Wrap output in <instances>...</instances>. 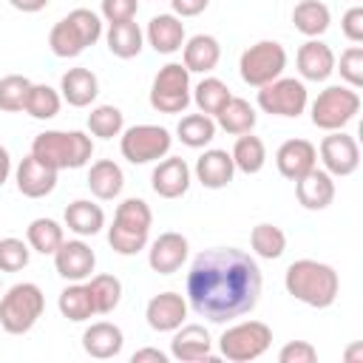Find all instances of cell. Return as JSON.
I'll return each mask as SVG.
<instances>
[{
  "label": "cell",
  "instance_id": "6da1fadb",
  "mask_svg": "<svg viewBox=\"0 0 363 363\" xmlns=\"http://www.w3.org/2000/svg\"><path fill=\"white\" fill-rule=\"evenodd\" d=\"M258 261L235 247H213L193 258L187 272V306L210 323H227L255 309L261 298Z\"/></svg>",
  "mask_w": 363,
  "mask_h": 363
},
{
  "label": "cell",
  "instance_id": "7a4b0ae2",
  "mask_svg": "<svg viewBox=\"0 0 363 363\" xmlns=\"http://www.w3.org/2000/svg\"><path fill=\"white\" fill-rule=\"evenodd\" d=\"M284 286L295 301H301L312 309H326L337 301L340 278H337L335 267L315 261V258H301L286 267Z\"/></svg>",
  "mask_w": 363,
  "mask_h": 363
},
{
  "label": "cell",
  "instance_id": "3957f363",
  "mask_svg": "<svg viewBox=\"0 0 363 363\" xmlns=\"http://www.w3.org/2000/svg\"><path fill=\"white\" fill-rule=\"evenodd\" d=\"M31 153L45 162L48 167L60 170H77L85 167L94 156V142L82 130H45L34 136Z\"/></svg>",
  "mask_w": 363,
  "mask_h": 363
},
{
  "label": "cell",
  "instance_id": "277c9868",
  "mask_svg": "<svg viewBox=\"0 0 363 363\" xmlns=\"http://www.w3.org/2000/svg\"><path fill=\"white\" fill-rule=\"evenodd\" d=\"M153 213L145 199H125L116 207L113 224L108 227V244L119 255H136L139 250L147 247Z\"/></svg>",
  "mask_w": 363,
  "mask_h": 363
},
{
  "label": "cell",
  "instance_id": "5b68a950",
  "mask_svg": "<svg viewBox=\"0 0 363 363\" xmlns=\"http://www.w3.org/2000/svg\"><path fill=\"white\" fill-rule=\"evenodd\" d=\"M99 37H102L99 14H94L91 9H74L48 31V48L54 57L71 60V57H79L88 45H94Z\"/></svg>",
  "mask_w": 363,
  "mask_h": 363
},
{
  "label": "cell",
  "instance_id": "8992f818",
  "mask_svg": "<svg viewBox=\"0 0 363 363\" xmlns=\"http://www.w3.org/2000/svg\"><path fill=\"white\" fill-rule=\"evenodd\" d=\"M43 309H45V295L37 284L31 281L14 284L0 298V326L9 335H26L40 320Z\"/></svg>",
  "mask_w": 363,
  "mask_h": 363
},
{
  "label": "cell",
  "instance_id": "52a82bcc",
  "mask_svg": "<svg viewBox=\"0 0 363 363\" xmlns=\"http://www.w3.org/2000/svg\"><path fill=\"white\" fill-rule=\"evenodd\" d=\"M360 111V94L349 85H329L312 102V125L320 130H343Z\"/></svg>",
  "mask_w": 363,
  "mask_h": 363
},
{
  "label": "cell",
  "instance_id": "ba28073f",
  "mask_svg": "<svg viewBox=\"0 0 363 363\" xmlns=\"http://www.w3.org/2000/svg\"><path fill=\"white\" fill-rule=\"evenodd\" d=\"M272 343V329L264 320H241L218 337V352L221 357L233 363H250L258 360Z\"/></svg>",
  "mask_w": 363,
  "mask_h": 363
},
{
  "label": "cell",
  "instance_id": "9c48e42d",
  "mask_svg": "<svg viewBox=\"0 0 363 363\" xmlns=\"http://www.w3.org/2000/svg\"><path fill=\"white\" fill-rule=\"evenodd\" d=\"M284 68H286V51L275 40H261V43L250 45L238 60L241 79L252 88H261V85L278 79L284 74Z\"/></svg>",
  "mask_w": 363,
  "mask_h": 363
},
{
  "label": "cell",
  "instance_id": "30bf717a",
  "mask_svg": "<svg viewBox=\"0 0 363 363\" xmlns=\"http://www.w3.org/2000/svg\"><path fill=\"white\" fill-rule=\"evenodd\" d=\"M150 105L159 113H182L190 105V71L182 62L159 68L150 85Z\"/></svg>",
  "mask_w": 363,
  "mask_h": 363
},
{
  "label": "cell",
  "instance_id": "8fae6325",
  "mask_svg": "<svg viewBox=\"0 0 363 363\" xmlns=\"http://www.w3.org/2000/svg\"><path fill=\"white\" fill-rule=\"evenodd\" d=\"M170 145H173L170 130L167 128H159V125H133L119 139V150H122V156L130 164L156 162V159H162V156L170 153Z\"/></svg>",
  "mask_w": 363,
  "mask_h": 363
},
{
  "label": "cell",
  "instance_id": "7c38bea8",
  "mask_svg": "<svg viewBox=\"0 0 363 363\" xmlns=\"http://www.w3.org/2000/svg\"><path fill=\"white\" fill-rule=\"evenodd\" d=\"M309 102L306 85L295 77H278L258 88V108L272 116H301Z\"/></svg>",
  "mask_w": 363,
  "mask_h": 363
},
{
  "label": "cell",
  "instance_id": "4fadbf2b",
  "mask_svg": "<svg viewBox=\"0 0 363 363\" xmlns=\"http://www.w3.org/2000/svg\"><path fill=\"white\" fill-rule=\"evenodd\" d=\"M318 153H320V162L329 176H352L360 167L357 139L343 130H329V136H323Z\"/></svg>",
  "mask_w": 363,
  "mask_h": 363
},
{
  "label": "cell",
  "instance_id": "5bb4252c",
  "mask_svg": "<svg viewBox=\"0 0 363 363\" xmlns=\"http://www.w3.org/2000/svg\"><path fill=\"white\" fill-rule=\"evenodd\" d=\"M54 267L65 281H85L96 267V255L82 238L62 241L54 252Z\"/></svg>",
  "mask_w": 363,
  "mask_h": 363
},
{
  "label": "cell",
  "instance_id": "9a60e30c",
  "mask_svg": "<svg viewBox=\"0 0 363 363\" xmlns=\"http://www.w3.org/2000/svg\"><path fill=\"white\" fill-rule=\"evenodd\" d=\"M145 318L153 332H176L187 318V301L179 292H159L147 301Z\"/></svg>",
  "mask_w": 363,
  "mask_h": 363
},
{
  "label": "cell",
  "instance_id": "2e32d148",
  "mask_svg": "<svg viewBox=\"0 0 363 363\" xmlns=\"http://www.w3.org/2000/svg\"><path fill=\"white\" fill-rule=\"evenodd\" d=\"M187 250L190 244L182 233H162L147 250V264L159 275H173L187 261Z\"/></svg>",
  "mask_w": 363,
  "mask_h": 363
},
{
  "label": "cell",
  "instance_id": "e0dca14e",
  "mask_svg": "<svg viewBox=\"0 0 363 363\" xmlns=\"http://www.w3.org/2000/svg\"><path fill=\"white\" fill-rule=\"evenodd\" d=\"M315 162H318V147L309 139H286L275 153L278 173L289 182H298L303 173H309Z\"/></svg>",
  "mask_w": 363,
  "mask_h": 363
},
{
  "label": "cell",
  "instance_id": "ac0fdd59",
  "mask_svg": "<svg viewBox=\"0 0 363 363\" xmlns=\"http://www.w3.org/2000/svg\"><path fill=\"white\" fill-rule=\"evenodd\" d=\"M14 179H17V190L23 196H28V199H43L57 187V170L48 167L45 162H40L34 153H28L17 164Z\"/></svg>",
  "mask_w": 363,
  "mask_h": 363
},
{
  "label": "cell",
  "instance_id": "d6986e66",
  "mask_svg": "<svg viewBox=\"0 0 363 363\" xmlns=\"http://www.w3.org/2000/svg\"><path fill=\"white\" fill-rule=\"evenodd\" d=\"M170 354L182 363H196V360H216L213 357V340L210 332L199 323L179 326L173 340H170Z\"/></svg>",
  "mask_w": 363,
  "mask_h": 363
},
{
  "label": "cell",
  "instance_id": "ffe728a7",
  "mask_svg": "<svg viewBox=\"0 0 363 363\" xmlns=\"http://www.w3.org/2000/svg\"><path fill=\"white\" fill-rule=\"evenodd\" d=\"M150 184H153V193L162 196V199H179L187 193L190 187V167L184 159L179 156H167L162 159L153 173H150Z\"/></svg>",
  "mask_w": 363,
  "mask_h": 363
},
{
  "label": "cell",
  "instance_id": "44dd1931",
  "mask_svg": "<svg viewBox=\"0 0 363 363\" xmlns=\"http://www.w3.org/2000/svg\"><path fill=\"white\" fill-rule=\"evenodd\" d=\"M295 62H298V74L303 77V79H309V82H323V79H329V74L335 71V51L326 45V43H320V40H306L301 48H298V57H295Z\"/></svg>",
  "mask_w": 363,
  "mask_h": 363
},
{
  "label": "cell",
  "instance_id": "7402d4cb",
  "mask_svg": "<svg viewBox=\"0 0 363 363\" xmlns=\"http://www.w3.org/2000/svg\"><path fill=\"white\" fill-rule=\"evenodd\" d=\"M295 193H298L301 207H306V210H326L335 201V179L326 170L312 167L309 173H303L295 182Z\"/></svg>",
  "mask_w": 363,
  "mask_h": 363
},
{
  "label": "cell",
  "instance_id": "603a6c76",
  "mask_svg": "<svg viewBox=\"0 0 363 363\" xmlns=\"http://www.w3.org/2000/svg\"><path fill=\"white\" fill-rule=\"evenodd\" d=\"M235 176V164H233V156L221 147H213V150H204L199 159H196V179L207 187V190H221L233 182Z\"/></svg>",
  "mask_w": 363,
  "mask_h": 363
},
{
  "label": "cell",
  "instance_id": "cb8c5ba5",
  "mask_svg": "<svg viewBox=\"0 0 363 363\" xmlns=\"http://www.w3.org/2000/svg\"><path fill=\"white\" fill-rule=\"evenodd\" d=\"M125 346V335L116 323H108V320H99V323H91L85 332H82V349L96 357V360H108V357H116Z\"/></svg>",
  "mask_w": 363,
  "mask_h": 363
},
{
  "label": "cell",
  "instance_id": "d4e9b609",
  "mask_svg": "<svg viewBox=\"0 0 363 363\" xmlns=\"http://www.w3.org/2000/svg\"><path fill=\"white\" fill-rule=\"evenodd\" d=\"M60 91H62V99L71 105V108H85L96 99L99 94V79L91 68H68L60 79Z\"/></svg>",
  "mask_w": 363,
  "mask_h": 363
},
{
  "label": "cell",
  "instance_id": "484cf974",
  "mask_svg": "<svg viewBox=\"0 0 363 363\" xmlns=\"http://www.w3.org/2000/svg\"><path fill=\"white\" fill-rule=\"evenodd\" d=\"M145 34L156 54H173L184 45V23L176 14H156Z\"/></svg>",
  "mask_w": 363,
  "mask_h": 363
},
{
  "label": "cell",
  "instance_id": "4316f807",
  "mask_svg": "<svg viewBox=\"0 0 363 363\" xmlns=\"http://www.w3.org/2000/svg\"><path fill=\"white\" fill-rule=\"evenodd\" d=\"M88 187H91V193H94L96 199L111 201V199H116V196L122 193V187H125V173H122V167H119L113 159H99V162H94L91 170H88Z\"/></svg>",
  "mask_w": 363,
  "mask_h": 363
},
{
  "label": "cell",
  "instance_id": "83f0119b",
  "mask_svg": "<svg viewBox=\"0 0 363 363\" xmlns=\"http://www.w3.org/2000/svg\"><path fill=\"white\" fill-rule=\"evenodd\" d=\"M221 60V45L216 37L210 34H196L184 43V68L187 71H196V74H207L218 65Z\"/></svg>",
  "mask_w": 363,
  "mask_h": 363
},
{
  "label": "cell",
  "instance_id": "f1b7e54d",
  "mask_svg": "<svg viewBox=\"0 0 363 363\" xmlns=\"http://www.w3.org/2000/svg\"><path fill=\"white\" fill-rule=\"evenodd\" d=\"M65 227L71 233H77L79 238L85 235H96L105 227V213L99 204L88 201V199H77L65 207Z\"/></svg>",
  "mask_w": 363,
  "mask_h": 363
},
{
  "label": "cell",
  "instance_id": "f546056e",
  "mask_svg": "<svg viewBox=\"0 0 363 363\" xmlns=\"http://www.w3.org/2000/svg\"><path fill=\"white\" fill-rule=\"evenodd\" d=\"M292 23H295V28H298L301 34H306V37L312 40V37H320V34L329 28L332 11H329V6L320 3V0H301V3L292 9Z\"/></svg>",
  "mask_w": 363,
  "mask_h": 363
},
{
  "label": "cell",
  "instance_id": "4dcf8cb0",
  "mask_svg": "<svg viewBox=\"0 0 363 363\" xmlns=\"http://www.w3.org/2000/svg\"><path fill=\"white\" fill-rule=\"evenodd\" d=\"M216 125L233 136H241V133H250L255 128V108L241 99V96H230L227 105L216 113Z\"/></svg>",
  "mask_w": 363,
  "mask_h": 363
},
{
  "label": "cell",
  "instance_id": "1f68e13d",
  "mask_svg": "<svg viewBox=\"0 0 363 363\" xmlns=\"http://www.w3.org/2000/svg\"><path fill=\"white\" fill-rule=\"evenodd\" d=\"M57 306H60V315L68 318V320H74V323H82L91 315H96L94 301H91V292H88V284H79V281H74L71 286H65L60 292Z\"/></svg>",
  "mask_w": 363,
  "mask_h": 363
},
{
  "label": "cell",
  "instance_id": "d6a6232c",
  "mask_svg": "<svg viewBox=\"0 0 363 363\" xmlns=\"http://www.w3.org/2000/svg\"><path fill=\"white\" fill-rule=\"evenodd\" d=\"M105 40H108V51H111L113 57L130 60V57H136V54L142 51L145 34H142V28H139L133 20H128V23H111Z\"/></svg>",
  "mask_w": 363,
  "mask_h": 363
},
{
  "label": "cell",
  "instance_id": "836d02e7",
  "mask_svg": "<svg viewBox=\"0 0 363 363\" xmlns=\"http://www.w3.org/2000/svg\"><path fill=\"white\" fill-rule=\"evenodd\" d=\"M216 128H218L216 119L199 111V113H187V116L179 119L176 136H179L182 145H187V147H204V145H210V142L216 139Z\"/></svg>",
  "mask_w": 363,
  "mask_h": 363
},
{
  "label": "cell",
  "instance_id": "e575fe53",
  "mask_svg": "<svg viewBox=\"0 0 363 363\" xmlns=\"http://www.w3.org/2000/svg\"><path fill=\"white\" fill-rule=\"evenodd\" d=\"M230 156H233L235 170L252 176V173H258V170L264 167V162H267V147H264V142H261L258 136H252V133H241V136L235 139Z\"/></svg>",
  "mask_w": 363,
  "mask_h": 363
},
{
  "label": "cell",
  "instance_id": "d590c367",
  "mask_svg": "<svg viewBox=\"0 0 363 363\" xmlns=\"http://www.w3.org/2000/svg\"><path fill=\"white\" fill-rule=\"evenodd\" d=\"M230 96H233L230 88H227L218 77H204V79L193 88V94H190V99L196 102V108H199L201 113H207V116H216V113L227 105Z\"/></svg>",
  "mask_w": 363,
  "mask_h": 363
},
{
  "label": "cell",
  "instance_id": "8d00e7d4",
  "mask_svg": "<svg viewBox=\"0 0 363 363\" xmlns=\"http://www.w3.org/2000/svg\"><path fill=\"white\" fill-rule=\"evenodd\" d=\"M26 238H28V247L40 255H54L57 247L65 241L62 227L54 218H34L26 230Z\"/></svg>",
  "mask_w": 363,
  "mask_h": 363
},
{
  "label": "cell",
  "instance_id": "74e56055",
  "mask_svg": "<svg viewBox=\"0 0 363 363\" xmlns=\"http://www.w3.org/2000/svg\"><path fill=\"white\" fill-rule=\"evenodd\" d=\"M250 247L258 258H267V261H275L284 255L286 250V235L281 227L275 224H255L252 233H250Z\"/></svg>",
  "mask_w": 363,
  "mask_h": 363
},
{
  "label": "cell",
  "instance_id": "f35d334b",
  "mask_svg": "<svg viewBox=\"0 0 363 363\" xmlns=\"http://www.w3.org/2000/svg\"><path fill=\"white\" fill-rule=\"evenodd\" d=\"M88 292H91V301H94V309L99 315H108L119 306V298H122V281L116 275H94L91 284H88Z\"/></svg>",
  "mask_w": 363,
  "mask_h": 363
},
{
  "label": "cell",
  "instance_id": "ab89813d",
  "mask_svg": "<svg viewBox=\"0 0 363 363\" xmlns=\"http://www.w3.org/2000/svg\"><path fill=\"white\" fill-rule=\"evenodd\" d=\"M60 105H62V96H60L51 85H43V82L34 85V82H31L23 111H26L28 116H34V119H54V116L60 113Z\"/></svg>",
  "mask_w": 363,
  "mask_h": 363
},
{
  "label": "cell",
  "instance_id": "60d3db41",
  "mask_svg": "<svg viewBox=\"0 0 363 363\" xmlns=\"http://www.w3.org/2000/svg\"><path fill=\"white\" fill-rule=\"evenodd\" d=\"M122 128H125V116L116 105H96L88 113V130L99 139H113L122 133Z\"/></svg>",
  "mask_w": 363,
  "mask_h": 363
},
{
  "label": "cell",
  "instance_id": "b9f144b4",
  "mask_svg": "<svg viewBox=\"0 0 363 363\" xmlns=\"http://www.w3.org/2000/svg\"><path fill=\"white\" fill-rule=\"evenodd\" d=\"M28 88H31V79L23 77V74H9V77H3V79H0V111H6V113L23 111L26 96H28Z\"/></svg>",
  "mask_w": 363,
  "mask_h": 363
},
{
  "label": "cell",
  "instance_id": "7bdbcfd3",
  "mask_svg": "<svg viewBox=\"0 0 363 363\" xmlns=\"http://www.w3.org/2000/svg\"><path fill=\"white\" fill-rule=\"evenodd\" d=\"M28 244L20 238H0V272H20L23 267H28Z\"/></svg>",
  "mask_w": 363,
  "mask_h": 363
},
{
  "label": "cell",
  "instance_id": "ee69618b",
  "mask_svg": "<svg viewBox=\"0 0 363 363\" xmlns=\"http://www.w3.org/2000/svg\"><path fill=\"white\" fill-rule=\"evenodd\" d=\"M340 77L346 79L349 88H360L363 85V48L360 45H349L340 54Z\"/></svg>",
  "mask_w": 363,
  "mask_h": 363
},
{
  "label": "cell",
  "instance_id": "f6af8a7d",
  "mask_svg": "<svg viewBox=\"0 0 363 363\" xmlns=\"http://www.w3.org/2000/svg\"><path fill=\"white\" fill-rule=\"evenodd\" d=\"M315 360H318V349L309 340H289L278 352V363H315Z\"/></svg>",
  "mask_w": 363,
  "mask_h": 363
},
{
  "label": "cell",
  "instance_id": "bcb514c9",
  "mask_svg": "<svg viewBox=\"0 0 363 363\" xmlns=\"http://www.w3.org/2000/svg\"><path fill=\"white\" fill-rule=\"evenodd\" d=\"M139 11V0H102V17L108 23H128Z\"/></svg>",
  "mask_w": 363,
  "mask_h": 363
},
{
  "label": "cell",
  "instance_id": "7dc6e473",
  "mask_svg": "<svg viewBox=\"0 0 363 363\" xmlns=\"http://www.w3.org/2000/svg\"><path fill=\"white\" fill-rule=\"evenodd\" d=\"M340 28H343L346 40H352V43H363V6H352V9L343 14Z\"/></svg>",
  "mask_w": 363,
  "mask_h": 363
},
{
  "label": "cell",
  "instance_id": "c3c4849f",
  "mask_svg": "<svg viewBox=\"0 0 363 363\" xmlns=\"http://www.w3.org/2000/svg\"><path fill=\"white\" fill-rule=\"evenodd\" d=\"M170 6H173V14L179 17H196L210 6V0H170Z\"/></svg>",
  "mask_w": 363,
  "mask_h": 363
},
{
  "label": "cell",
  "instance_id": "681fc988",
  "mask_svg": "<svg viewBox=\"0 0 363 363\" xmlns=\"http://www.w3.org/2000/svg\"><path fill=\"white\" fill-rule=\"evenodd\" d=\"M133 363H145V360H153V363H167V354L164 352H159V349H139V352H133V357H130Z\"/></svg>",
  "mask_w": 363,
  "mask_h": 363
},
{
  "label": "cell",
  "instance_id": "f907efd6",
  "mask_svg": "<svg viewBox=\"0 0 363 363\" xmlns=\"http://www.w3.org/2000/svg\"><path fill=\"white\" fill-rule=\"evenodd\" d=\"M9 3L23 14H34V11H43L48 6V0H9Z\"/></svg>",
  "mask_w": 363,
  "mask_h": 363
},
{
  "label": "cell",
  "instance_id": "816d5d0a",
  "mask_svg": "<svg viewBox=\"0 0 363 363\" xmlns=\"http://www.w3.org/2000/svg\"><path fill=\"white\" fill-rule=\"evenodd\" d=\"M9 176H11V156H9V150L0 145V187L9 182Z\"/></svg>",
  "mask_w": 363,
  "mask_h": 363
},
{
  "label": "cell",
  "instance_id": "f5cc1de1",
  "mask_svg": "<svg viewBox=\"0 0 363 363\" xmlns=\"http://www.w3.org/2000/svg\"><path fill=\"white\" fill-rule=\"evenodd\" d=\"M346 360H363V346H360V343H354V346L346 352Z\"/></svg>",
  "mask_w": 363,
  "mask_h": 363
}]
</instances>
